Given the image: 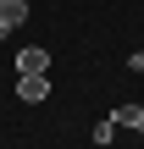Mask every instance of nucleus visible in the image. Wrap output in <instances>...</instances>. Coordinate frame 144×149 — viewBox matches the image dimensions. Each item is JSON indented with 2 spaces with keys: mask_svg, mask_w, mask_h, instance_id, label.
Instances as JSON below:
<instances>
[{
  "mask_svg": "<svg viewBox=\"0 0 144 149\" xmlns=\"http://www.w3.org/2000/svg\"><path fill=\"white\" fill-rule=\"evenodd\" d=\"M17 72H22V77H33V72H50V50H39V44H28V50L17 55Z\"/></svg>",
  "mask_w": 144,
  "mask_h": 149,
  "instance_id": "nucleus-1",
  "label": "nucleus"
},
{
  "mask_svg": "<svg viewBox=\"0 0 144 149\" xmlns=\"http://www.w3.org/2000/svg\"><path fill=\"white\" fill-rule=\"evenodd\" d=\"M50 94V77L44 72H33V77H17V100H28V105H39Z\"/></svg>",
  "mask_w": 144,
  "mask_h": 149,
  "instance_id": "nucleus-2",
  "label": "nucleus"
},
{
  "mask_svg": "<svg viewBox=\"0 0 144 149\" xmlns=\"http://www.w3.org/2000/svg\"><path fill=\"white\" fill-rule=\"evenodd\" d=\"M17 22H28V0H0V44H6V33Z\"/></svg>",
  "mask_w": 144,
  "mask_h": 149,
  "instance_id": "nucleus-3",
  "label": "nucleus"
},
{
  "mask_svg": "<svg viewBox=\"0 0 144 149\" xmlns=\"http://www.w3.org/2000/svg\"><path fill=\"white\" fill-rule=\"evenodd\" d=\"M111 138H117V122H111V116H105V122H100V127H94V144H100V149H111Z\"/></svg>",
  "mask_w": 144,
  "mask_h": 149,
  "instance_id": "nucleus-4",
  "label": "nucleus"
},
{
  "mask_svg": "<svg viewBox=\"0 0 144 149\" xmlns=\"http://www.w3.org/2000/svg\"><path fill=\"white\" fill-rule=\"evenodd\" d=\"M133 133H144V116H139V127H133Z\"/></svg>",
  "mask_w": 144,
  "mask_h": 149,
  "instance_id": "nucleus-5",
  "label": "nucleus"
}]
</instances>
